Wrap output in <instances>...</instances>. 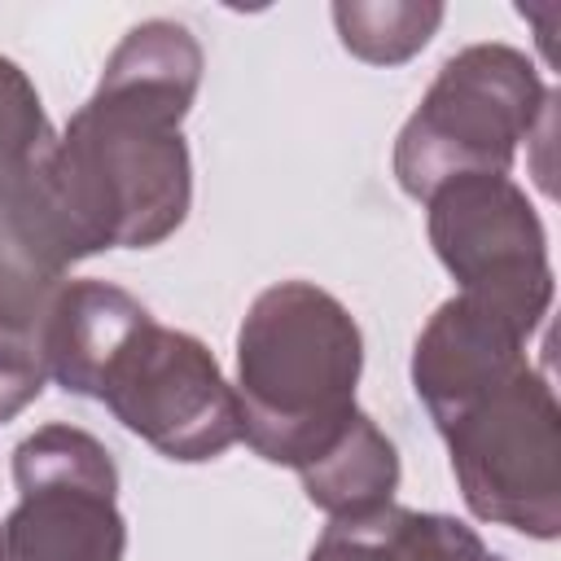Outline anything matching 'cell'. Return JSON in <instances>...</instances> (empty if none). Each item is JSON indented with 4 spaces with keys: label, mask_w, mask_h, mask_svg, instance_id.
I'll use <instances>...</instances> for the list:
<instances>
[{
    "label": "cell",
    "mask_w": 561,
    "mask_h": 561,
    "mask_svg": "<svg viewBox=\"0 0 561 561\" xmlns=\"http://www.w3.org/2000/svg\"><path fill=\"white\" fill-rule=\"evenodd\" d=\"M202 83V44L171 18L136 22L92 96L61 127L44 184L79 259L162 245L193 202L184 114Z\"/></svg>",
    "instance_id": "1"
},
{
    "label": "cell",
    "mask_w": 561,
    "mask_h": 561,
    "mask_svg": "<svg viewBox=\"0 0 561 561\" xmlns=\"http://www.w3.org/2000/svg\"><path fill=\"white\" fill-rule=\"evenodd\" d=\"M364 333L355 316L311 280L267 285L237 329L241 443L267 465L302 469L359 412Z\"/></svg>",
    "instance_id": "2"
},
{
    "label": "cell",
    "mask_w": 561,
    "mask_h": 561,
    "mask_svg": "<svg viewBox=\"0 0 561 561\" xmlns=\"http://www.w3.org/2000/svg\"><path fill=\"white\" fill-rule=\"evenodd\" d=\"M552 92L513 44H469L443 61L430 92L394 140V180L425 202L438 184L473 171L508 175L517 145L548 118Z\"/></svg>",
    "instance_id": "3"
},
{
    "label": "cell",
    "mask_w": 561,
    "mask_h": 561,
    "mask_svg": "<svg viewBox=\"0 0 561 561\" xmlns=\"http://www.w3.org/2000/svg\"><path fill=\"white\" fill-rule=\"evenodd\" d=\"M443 438L478 522L530 539L561 535V412L535 364L456 416Z\"/></svg>",
    "instance_id": "4"
},
{
    "label": "cell",
    "mask_w": 561,
    "mask_h": 561,
    "mask_svg": "<svg viewBox=\"0 0 561 561\" xmlns=\"http://www.w3.org/2000/svg\"><path fill=\"white\" fill-rule=\"evenodd\" d=\"M123 430L145 438L158 456L202 465L241 443L232 381L219 359L184 329L153 316L114 351L92 390Z\"/></svg>",
    "instance_id": "5"
},
{
    "label": "cell",
    "mask_w": 561,
    "mask_h": 561,
    "mask_svg": "<svg viewBox=\"0 0 561 561\" xmlns=\"http://www.w3.org/2000/svg\"><path fill=\"white\" fill-rule=\"evenodd\" d=\"M18 504L0 526L4 561H123L118 469L110 447L66 421H48L13 447Z\"/></svg>",
    "instance_id": "6"
},
{
    "label": "cell",
    "mask_w": 561,
    "mask_h": 561,
    "mask_svg": "<svg viewBox=\"0 0 561 561\" xmlns=\"http://www.w3.org/2000/svg\"><path fill=\"white\" fill-rule=\"evenodd\" d=\"M430 245L460 294L513 316L530 337L552 307L548 232L530 197L491 171L456 175L430 197Z\"/></svg>",
    "instance_id": "7"
},
{
    "label": "cell",
    "mask_w": 561,
    "mask_h": 561,
    "mask_svg": "<svg viewBox=\"0 0 561 561\" xmlns=\"http://www.w3.org/2000/svg\"><path fill=\"white\" fill-rule=\"evenodd\" d=\"M526 342L530 333L491 302L469 294L447 298L412 346V390L425 403L434 430L443 434L478 399L517 377L530 364Z\"/></svg>",
    "instance_id": "8"
},
{
    "label": "cell",
    "mask_w": 561,
    "mask_h": 561,
    "mask_svg": "<svg viewBox=\"0 0 561 561\" xmlns=\"http://www.w3.org/2000/svg\"><path fill=\"white\" fill-rule=\"evenodd\" d=\"M149 320V307L110 280H66L44 320V368L66 394L92 399L101 368Z\"/></svg>",
    "instance_id": "9"
},
{
    "label": "cell",
    "mask_w": 561,
    "mask_h": 561,
    "mask_svg": "<svg viewBox=\"0 0 561 561\" xmlns=\"http://www.w3.org/2000/svg\"><path fill=\"white\" fill-rule=\"evenodd\" d=\"M307 561H504L486 552L473 526L447 513L381 504L355 517H329Z\"/></svg>",
    "instance_id": "10"
},
{
    "label": "cell",
    "mask_w": 561,
    "mask_h": 561,
    "mask_svg": "<svg viewBox=\"0 0 561 561\" xmlns=\"http://www.w3.org/2000/svg\"><path fill=\"white\" fill-rule=\"evenodd\" d=\"M307 500L329 517H355L381 508L399 491V451L368 412H355L346 430L302 469H294Z\"/></svg>",
    "instance_id": "11"
},
{
    "label": "cell",
    "mask_w": 561,
    "mask_h": 561,
    "mask_svg": "<svg viewBox=\"0 0 561 561\" xmlns=\"http://www.w3.org/2000/svg\"><path fill=\"white\" fill-rule=\"evenodd\" d=\"M443 4L416 0H337L333 26L351 57L368 66H403L412 61L438 31Z\"/></svg>",
    "instance_id": "12"
},
{
    "label": "cell",
    "mask_w": 561,
    "mask_h": 561,
    "mask_svg": "<svg viewBox=\"0 0 561 561\" xmlns=\"http://www.w3.org/2000/svg\"><path fill=\"white\" fill-rule=\"evenodd\" d=\"M57 131L44 114V101L31 75L0 57V202L18 197L48 167Z\"/></svg>",
    "instance_id": "13"
},
{
    "label": "cell",
    "mask_w": 561,
    "mask_h": 561,
    "mask_svg": "<svg viewBox=\"0 0 561 561\" xmlns=\"http://www.w3.org/2000/svg\"><path fill=\"white\" fill-rule=\"evenodd\" d=\"M44 381H48L44 342L0 329V425L13 421L22 408H31L39 399Z\"/></svg>",
    "instance_id": "14"
},
{
    "label": "cell",
    "mask_w": 561,
    "mask_h": 561,
    "mask_svg": "<svg viewBox=\"0 0 561 561\" xmlns=\"http://www.w3.org/2000/svg\"><path fill=\"white\" fill-rule=\"evenodd\" d=\"M0 561H4V548H0Z\"/></svg>",
    "instance_id": "15"
}]
</instances>
